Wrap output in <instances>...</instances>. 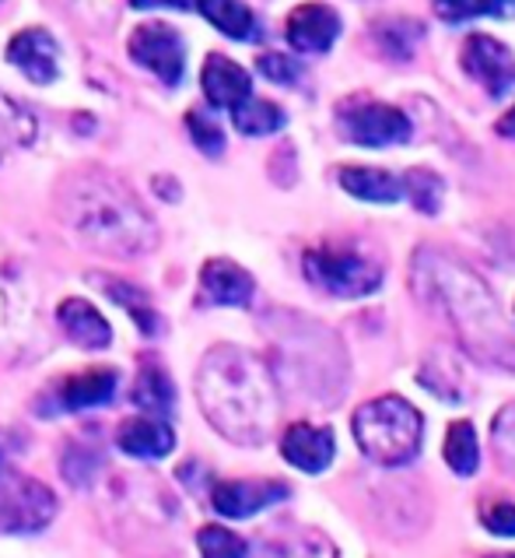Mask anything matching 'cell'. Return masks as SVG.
<instances>
[{
    "label": "cell",
    "instance_id": "obj_28",
    "mask_svg": "<svg viewBox=\"0 0 515 558\" xmlns=\"http://www.w3.org/2000/svg\"><path fill=\"white\" fill-rule=\"evenodd\" d=\"M376 36L382 43V50L393 60H407V57H414V43L421 39V25L417 22H379Z\"/></svg>",
    "mask_w": 515,
    "mask_h": 558
},
{
    "label": "cell",
    "instance_id": "obj_10",
    "mask_svg": "<svg viewBox=\"0 0 515 558\" xmlns=\"http://www.w3.org/2000/svg\"><path fill=\"white\" fill-rule=\"evenodd\" d=\"M8 60L28 77V82L53 85L60 74V43L46 28L32 25V28H22L19 36L8 43Z\"/></svg>",
    "mask_w": 515,
    "mask_h": 558
},
{
    "label": "cell",
    "instance_id": "obj_16",
    "mask_svg": "<svg viewBox=\"0 0 515 558\" xmlns=\"http://www.w3.org/2000/svg\"><path fill=\"white\" fill-rule=\"evenodd\" d=\"M120 387V373L109 369V365H99V369L68 376L57 387V408L60 411H85V408H102L112 401V393Z\"/></svg>",
    "mask_w": 515,
    "mask_h": 558
},
{
    "label": "cell",
    "instance_id": "obj_29",
    "mask_svg": "<svg viewBox=\"0 0 515 558\" xmlns=\"http://www.w3.org/2000/svg\"><path fill=\"white\" fill-rule=\"evenodd\" d=\"M404 194L421 207L425 215H431V211H439V204H442V180L428 169H414L404 177Z\"/></svg>",
    "mask_w": 515,
    "mask_h": 558
},
{
    "label": "cell",
    "instance_id": "obj_26",
    "mask_svg": "<svg viewBox=\"0 0 515 558\" xmlns=\"http://www.w3.org/2000/svg\"><path fill=\"white\" fill-rule=\"evenodd\" d=\"M515 8V0H434L439 19L456 25L470 19H491V14H508Z\"/></svg>",
    "mask_w": 515,
    "mask_h": 558
},
{
    "label": "cell",
    "instance_id": "obj_13",
    "mask_svg": "<svg viewBox=\"0 0 515 558\" xmlns=\"http://www.w3.org/2000/svg\"><path fill=\"white\" fill-rule=\"evenodd\" d=\"M200 88H204V99L211 102L214 109H235V106H243L246 99H253L249 71L238 68L235 60L221 57V53H211L204 60Z\"/></svg>",
    "mask_w": 515,
    "mask_h": 558
},
{
    "label": "cell",
    "instance_id": "obj_18",
    "mask_svg": "<svg viewBox=\"0 0 515 558\" xmlns=\"http://www.w3.org/2000/svg\"><path fill=\"white\" fill-rule=\"evenodd\" d=\"M57 320H60L63 333H68V338L74 344H82V348H95V352H102V348H109V341H112L109 320L85 299H63L60 310H57Z\"/></svg>",
    "mask_w": 515,
    "mask_h": 558
},
{
    "label": "cell",
    "instance_id": "obj_17",
    "mask_svg": "<svg viewBox=\"0 0 515 558\" xmlns=\"http://www.w3.org/2000/svg\"><path fill=\"white\" fill-rule=\"evenodd\" d=\"M117 446L126 457L162 460L175 450V433L162 418H126L117 428Z\"/></svg>",
    "mask_w": 515,
    "mask_h": 558
},
{
    "label": "cell",
    "instance_id": "obj_7",
    "mask_svg": "<svg viewBox=\"0 0 515 558\" xmlns=\"http://www.w3.org/2000/svg\"><path fill=\"white\" fill-rule=\"evenodd\" d=\"M336 126L344 141L361 148H393L410 141V120L396 106L354 99L336 109Z\"/></svg>",
    "mask_w": 515,
    "mask_h": 558
},
{
    "label": "cell",
    "instance_id": "obj_12",
    "mask_svg": "<svg viewBox=\"0 0 515 558\" xmlns=\"http://www.w3.org/2000/svg\"><path fill=\"white\" fill-rule=\"evenodd\" d=\"M284 499H287V485L281 482H221L211 492L214 509L229 520H246Z\"/></svg>",
    "mask_w": 515,
    "mask_h": 558
},
{
    "label": "cell",
    "instance_id": "obj_8",
    "mask_svg": "<svg viewBox=\"0 0 515 558\" xmlns=\"http://www.w3.org/2000/svg\"><path fill=\"white\" fill-rule=\"evenodd\" d=\"M126 50H131V60L137 63V68L151 71L158 82H165L169 88H175L183 82V74H186V43L172 25L148 22V25L134 28Z\"/></svg>",
    "mask_w": 515,
    "mask_h": 558
},
{
    "label": "cell",
    "instance_id": "obj_33",
    "mask_svg": "<svg viewBox=\"0 0 515 558\" xmlns=\"http://www.w3.org/2000/svg\"><path fill=\"white\" fill-rule=\"evenodd\" d=\"M480 523L498 537H515V506L512 502L488 506L485 513H480Z\"/></svg>",
    "mask_w": 515,
    "mask_h": 558
},
{
    "label": "cell",
    "instance_id": "obj_3",
    "mask_svg": "<svg viewBox=\"0 0 515 558\" xmlns=\"http://www.w3.org/2000/svg\"><path fill=\"white\" fill-rule=\"evenodd\" d=\"M414 278L417 289L428 292L445 310L449 324L456 327L459 341L470 348L474 359L515 369V341L498 316V302L491 299L488 284L474 270L453 264L449 257L421 253L414 264Z\"/></svg>",
    "mask_w": 515,
    "mask_h": 558
},
{
    "label": "cell",
    "instance_id": "obj_1",
    "mask_svg": "<svg viewBox=\"0 0 515 558\" xmlns=\"http://www.w3.org/2000/svg\"><path fill=\"white\" fill-rule=\"evenodd\" d=\"M60 218L77 243L117 260H134L158 246V229L131 186L102 169L74 172L57 190Z\"/></svg>",
    "mask_w": 515,
    "mask_h": 558
},
{
    "label": "cell",
    "instance_id": "obj_6",
    "mask_svg": "<svg viewBox=\"0 0 515 558\" xmlns=\"http://www.w3.org/2000/svg\"><path fill=\"white\" fill-rule=\"evenodd\" d=\"M57 517V496L36 477L0 468V531L36 534Z\"/></svg>",
    "mask_w": 515,
    "mask_h": 558
},
{
    "label": "cell",
    "instance_id": "obj_31",
    "mask_svg": "<svg viewBox=\"0 0 515 558\" xmlns=\"http://www.w3.org/2000/svg\"><path fill=\"white\" fill-rule=\"evenodd\" d=\"M491 439H494L498 457H502V464L515 474V404L498 411V418L491 425Z\"/></svg>",
    "mask_w": 515,
    "mask_h": 558
},
{
    "label": "cell",
    "instance_id": "obj_11",
    "mask_svg": "<svg viewBox=\"0 0 515 558\" xmlns=\"http://www.w3.org/2000/svg\"><path fill=\"white\" fill-rule=\"evenodd\" d=\"M341 36V14L327 4H298L287 14V43L298 53H327Z\"/></svg>",
    "mask_w": 515,
    "mask_h": 558
},
{
    "label": "cell",
    "instance_id": "obj_24",
    "mask_svg": "<svg viewBox=\"0 0 515 558\" xmlns=\"http://www.w3.org/2000/svg\"><path fill=\"white\" fill-rule=\"evenodd\" d=\"M445 464L453 468L459 477L474 474L480 464V450H477V433L470 422H453L445 436Z\"/></svg>",
    "mask_w": 515,
    "mask_h": 558
},
{
    "label": "cell",
    "instance_id": "obj_25",
    "mask_svg": "<svg viewBox=\"0 0 515 558\" xmlns=\"http://www.w3.org/2000/svg\"><path fill=\"white\" fill-rule=\"evenodd\" d=\"M0 134H4L11 145H22V148H28L39 134V123L32 117V109H25L19 99H11L4 92H0Z\"/></svg>",
    "mask_w": 515,
    "mask_h": 558
},
{
    "label": "cell",
    "instance_id": "obj_23",
    "mask_svg": "<svg viewBox=\"0 0 515 558\" xmlns=\"http://www.w3.org/2000/svg\"><path fill=\"white\" fill-rule=\"evenodd\" d=\"M232 123H235V131L246 137H267V134H278L287 123V117L281 106H273L267 99H246L243 106L232 109Z\"/></svg>",
    "mask_w": 515,
    "mask_h": 558
},
{
    "label": "cell",
    "instance_id": "obj_5",
    "mask_svg": "<svg viewBox=\"0 0 515 558\" xmlns=\"http://www.w3.org/2000/svg\"><path fill=\"white\" fill-rule=\"evenodd\" d=\"M302 264H305V278H309L316 289L341 295V299L372 295L382 284V267L351 250H330V246L309 250Z\"/></svg>",
    "mask_w": 515,
    "mask_h": 558
},
{
    "label": "cell",
    "instance_id": "obj_27",
    "mask_svg": "<svg viewBox=\"0 0 515 558\" xmlns=\"http://www.w3.org/2000/svg\"><path fill=\"white\" fill-rule=\"evenodd\" d=\"M197 548L200 558H249V545L238 534H232L229 527H204L197 534Z\"/></svg>",
    "mask_w": 515,
    "mask_h": 558
},
{
    "label": "cell",
    "instance_id": "obj_4",
    "mask_svg": "<svg viewBox=\"0 0 515 558\" xmlns=\"http://www.w3.org/2000/svg\"><path fill=\"white\" fill-rule=\"evenodd\" d=\"M351 428L361 453L382 468H400L414 460L425 436L421 414L404 397H376V401L361 404L354 411Z\"/></svg>",
    "mask_w": 515,
    "mask_h": 558
},
{
    "label": "cell",
    "instance_id": "obj_35",
    "mask_svg": "<svg viewBox=\"0 0 515 558\" xmlns=\"http://www.w3.org/2000/svg\"><path fill=\"white\" fill-rule=\"evenodd\" d=\"M494 131L502 134V137H508V141H515V106L508 109V113H505L502 120H498V126H494Z\"/></svg>",
    "mask_w": 515,
    "mask_h": 558
},
{
    "label": "cell",
    "instance_id": "obj_2",
    "mask_svg": "<svg viewBox=\"0 0 515 558\" xmlns=\"http://www.w3.org/2000/svg\"><path fill=\"white\" fill-rule=\"evenodd\" d=\"M197 401L224 439L260 446L278 422V390L267 365L235 344H218L197 373Z\"/></svg>",
    "mask_w": 515,
    "mask_h": 558
},
{
    "label": "cell",
    "instance_id": "obj_34",
    "mask_svg": "<svg viewBox=\"0 0 515 558\" xmlns=\"http://www.w3.org/2000/svg\"><path fill=\"white\" fill-rule=\"evenodd\" d=\"M134 8H175V11H197V0H131Z\"/></svg>",
    "mask_w": 515,
    "mask_h": 558
},
{
    "label": "cell",
    "instance_id": "obj_32",
    "mask_svg": "<svg viewBox=\"0 0 515 558\" xmlns=\"http://www.w3.org/2000/svg\"><path fill=\"white\" fill-rule=\"evenodd\" d=\"M256 71H260L263 77H270L273 85H295L302 77L298 60L287 57V53H263L260 60H256Z\"/></svg>",
    "mask_w": 515,
    "mask_h": 558
},
{
    "label": "cell",
    "instance_id": "obj_20",
    "mask_svg": "<svg viewBox=\"0 0 515 558\" xmlns=\"http://www.w3.org/2000/svg\"><path fill=\"white\" fill-rule=\"evenodd\" d=\"M197 11L211 22L218 32H224L229 39H256L260 36V25H256V14L243 4V0H197Z\"/></svg>",
    "mask_w": 515,
    "mask_h": 558
},
{
    "label": "cell",
    "instance_id": "obj_30",
    "mask_svg": "<svg viewBox=\"0 0 515 558\" xmlns=\"http://www.w3.org/2000/svg\"><path fill=\"white\" fill-rule=\"evenodd\" d=\"M186 126H189V137H193V145H197L204 155H221L224 151V131L221 126L207 117V113H200V109H193V113H186Z\"/></svg>",
    "mask_w": 515,
    "mask_h": 558
},
{
    "label": "cell",
    "instance_id": "obj_15",
    "mask_svg": "<svg viewBox=\"0 0 515 558\" xmlns=\"http://www.w3.org/2000/svg\"><path fill=\"white\" fill-rule=\"evenodd\" d=\"M281 453L292 468L305 471V474H319L333 464V453H336V442L330 428H319V425H292L281 439Z\"/></svg>",
    "mask_w": 515,
    "mask_h": 558
},
{
    "label": "cell",
    "instance_id": "obj_22",
    "mask_svg": "<svg viewBox=\"0 0 515 558\" xmlns=\"http://www.w3.org/2000/svg\"><path fill=\"white\" fill-rule=\"evenodd\" d=\"M134 404L158 414V418L175 408V387L162 365H144L140 369V376L134 383Z\"/></svg>",
    "mask_w": 515,
    "mask_h": 558
},
{
    "label": "cell",
    "instance_id": "obj_21",
    "mask_svg": "<svg viewBox=\"0 0 515 558\" xmlns=\"http://www.w3.org/2000/svg\"><path fill=\"white\" fill-rule=\"evenodd\" d=\"M95 281H102V292L117 302V306H123L126 313H131V320L140 327V333L155 338V333H158V310L151 306V299H148V292L140 289V284L109 278V275H95Z\"/></svg>",
    "mask_w": 515,
    "mask_h": 558
},
{
    "label": "cell",
    "instance_id": "obj_9",
    "mask_svg": "<svg viewBox=\"0 0 515 558\" xmlns=\"http://www.w3.org/2000/svg\"><path fill=\"white\" fill-rule=\"evenodd\" d=\"M463 71L494 99H502L515 88V57L512 50L494 36H470L463 46Z\"/></svg>",
    "mask_w": 515,
    "mask_h": 558
},
{
    "label": "cell",
    "instance_id": "obj_36",
    "mask_svg": "<svg viewBox=\"0 0 515 558\" xmlns=\"http://www.w3.org/2000/svg\"><path fill=\"white\" fill-rule=\"evenodd\" d=\"M491 558H515V555H491Z\"/></svg>",
    "mask_w": 515,
    "mask_h": 558
},
{
    "label": "cell",
    "instance_id": "obj_19",
    "mask_svg": "<svg viewBox=\"0 0 515 558\" xmlns=\"http://www.w3.org/2000/svg\"><path fill=\"white\" fill-rule=\"evenodd\" d=\"M341 186L351 197L368 201V204H396L404 197V180L385 169L347 166V169H341Z\"/></svg>",
    "mask_w": 515,
    "mask_h": 558
},
{
    "label": "cell",
    "instance_id": "obj_14",
    "mask_svg": "<svg viewBox=\"0 0 515 558\" xmlns=\"http://www.w3.org/2000/svg\"><path fill=\"white\" fill-rule=\"evenodd\" d=\"M200 302L204 306H249L253 278L235 260L214 257L200 270Z\"/></svg>",
    "mask_w": 515,
    "mask_h": 558
}]
</instances>
